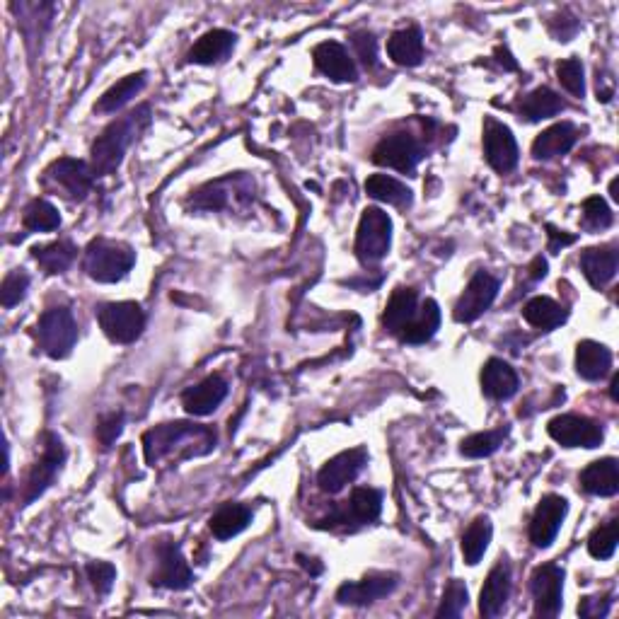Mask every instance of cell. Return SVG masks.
<instances>
[{
  "label": "cell",
  "mask_w": 619,
  "mask_h": 619,
  "mask_svg": "<svg viewBox=\"0 0 619 619\" xmlns=\"http://www.w3.org/2000/svg\"><path fill=\"white\" fill-rule=\"evenodd\" d=\"M566 104L554 90L549 88H537L528 92L525 97H520L518 102V114L525 121H530V124H535V121L549 119V117H557L559 112H564Z\"/></svg>",
  "instance_id": "obj_33"
},
{
  "label": "cell",
  "mask_w": 619,
  "mask_h": 619,
  "mask_svg": "<svg viewBox=\"0 0 619 619\" xmlns=\"http://www.w3.org/2000/svg\"><path fill=\"white\" fill-rule=\"evenodd\" d=\"M295 559H298V564H300V566H303V569H305V571H310V574H312V576H320V574H322V564H315V561H317V559H310V557H305V554H298V557H295Z\"/></svg>",
  "instance_id": "obj_53"
},
{
  "label": "cell",
  "mask_w": 619,
  "mask_h": 619,
  "mask_svg": "<svg viewBox=\"0 0 619 619\" xmlns=\"http://www.w3.org/2000/svg\"><path fill=\"white\" fill-rule=\"evenodd\" d=\"M34 262H37L46 274H63L78 257V247L68 240H56L49 245H37L32 250Z\"/></svg>",
  "instance_id": "obj_36"
},
{
  "label": "cell",
  "mask_w": 619,
  "mask_h": 619,
  "mask_svg": "<svg viewBox=\"0 0 619 619\" xmlns=\"http://www.w3.org/2000/svg\"><path fill=\"white\" fill-rule=\"evenodd\" d=\"M254 199V179L247 175H228L216 182H208L189 199L196 211H221L230 206H245Z\"/></svg>",
  "instance_id": "obj_6"
},
{
  "label": "cell",
  "mask_w": 619,
  "mask_h": 619,
  "mask_svg": "<svg viewBox=\"0 0 619 619\" xmlns=\"http://www.w3.org/2000/svg\"><path fill=\"white\" fill-rule=\"evenodd\" d=\"M155 554H158V569L150 576L153 586L167 590H184L192 586L194 574L187 561H184L182 549H179L177 542L163 540L155 549Z\"/></svg>",
  "instance_id": "obj_16"
},
{
  "label": "cell",
  "mask_w": 619,
  "mask_h": 619,
  "mask_svg": "<svg viewBox=\"0 0 619 619\" xmlns=\"http://www.w3.org/2000/svg\"><path fill=\"white\" fill-rule=\"evenodd\" d=\"M235 34L228 30H211L189 49L187 61L199 63V66H213V63H221L230 56V51L235 49Z\"/></svg>",
  "instance_id": "obj_27"
},
{
  "label": "cell",
  "mask_w": 619,
  "mask_h": 619,
  "mask_svg": "<svg viewBox=\"0 0 619 619\" xmlns=\"http://www.w3.org/2000/svg\"><path fill=\"white\" fill-rule=\"evenodd\" d=\"M506 436H508V428H496V431L474 433V436H467L465 441L460 443V453L465 457H472V460H479V457H489L501 448L503 441H506Z\"/></svg>",
  "instance_id": "obj_40"
},
{
  "label": "cell",
  "mask_w": 619,
  "mask_h": 619,
  "mask_svg": "<svg viewBox=\"0 0 619 619\" xmlns=\"http://www.w3.org/2000/svg\"><path fill=\"white\" fill-rule=\"evenodd\" d=\"M380 511H383V494L378 489L370 487H358L351 494V499L346 501L344 508H334V513L327 520H320V528H327V525H368L373 520H378Z\"/></svg>",
  "instance_id": "obj_17"
},
{
  "label": "cell",
  "mask_w": 619,
  "mask_h": 619,
  "mask_svg": "<svg viewBox=\"0 0 619 619\" xmlns=\"http://www.w3.org/2000/svg\"><path fill=\"white\" fill-rule=\"evenodd\" d=\"M416 310H419V295H416L414 288L404 286L395 288V293H392L390 300H387V308L383 315V325L387 332L399 337L402 329L412 322Z\"/></svg>",
  "instance_id": "obj_29"
},
{
  "label": "cell",
  "mask_w": 619,
  "mask_h": 619,
  "mask_svg": "<svg viewBox=\"0 0 619 619\" xmlns=\"http://www.w3.org/2000/svg\"><path fill=\"white\" fill-rule=\"evenodd\" d=\"M491 535H494V525H491L487 516L477 518L470 528L465 530V535H462V557H465L467 564H479V559H482L484 552L489 549Z\"/></svg>",
  "instance_id": "obj_38"
},
{
  "label": "cell",
  "mask_w": 619,
  "mask_h": 619,
  "mask_svg": "<svg viewBox=\"0 0 619 619\" xmlns=\"http://www.w3.org/2000/svg\"><path fill=\"white\" fill-rule=\"evenodd\" d=\"M351 39H354V46H356L358 56L363 59V63L373 68L375 63H378V42H375V34L373 32H356Z\"/></svg>",
  "instance_id": "obj_48"
},
{
  "label": "cell",
  "mask_w": 619,
  "mask_h": 619,
  "mask_svg": "<svg viewBox=\"0 0 619 619\" xmlns=\"http://www.w3.org/2000/svg\"><path fill=\"white\" fill-rule=\"evenodd\" d=\"M387 54L397 66H419L424 61V34L419 27L392 32V37L387 39Z\"/></svg>",
  "instance_id": "obj_30"
},
{
  "label": "cell",
  "mask_w": 619,
  "mask_h": 619,
  "mask_svg": "<svg viewBox=\"0 0 619 619\" xmlns=\"http://www.w3.org/2000/svg\"><path fill=\"white\" fill-rule=\"evenodd\" d=\"M617 387H619V378L615 375V378H612V387H610V395H612V399H615V402L619 399L617 397Z\"/></svg>",
  "instance_id": "obj_54"
},
{
  "label": "cell",
  "mask_w": 619,
  "mask_h": 619,
  "mask_svg": "<svg viewBox=\"0 0 619 619\" xmlns=\"http://www.w3.org/2000/svg\"><path fill=\"white\" fill-rule=\"evenodd\" d=\"M484 155L499 175H508L518 165V143L513 131L496 119L484 121Z\"/></svg>",
  "instance_id": "obj_14"
},
{
  "label": "cell",
  "mask_w": 619,
  "mask_h": 619,
  "mask_svg": "<svg viewBox=\"0 0 619 619\" xmlns=\"http://www.w3.org/2000/svg\"><path fill=\"white\" fill-rule=\"evenodd\" d=\"M92 182H95L92 167L75 158L54 160V163L46 167L42 177V187L46 192L59 194L61 199L71 201V204L88 199Z\"/></svg>",
  "instance_id": "obj_4"
},
{
  "label": "cell",
  "mask_w": 619,
  "mask_h": 619,
  "mask_svg": "<svg viewBox=\"0 0 619 619\" xmlns=\"http://www.w3.org/2000/svg\"><path fill=\"white\" fill-rule=\"evenodd\" d=\"M547 433L564 448H598L605 433L598 421L578 414H559L547 424Z\"/></svg>",
  "instance_id": "obj_12"
},
{
  "label": "cell",
  "mask_w": 619,
  "mask_h": 619,
  "mask_svg": "<svg viewBox=\"0 0 619 619\" xmlns=\"http://www.w3.org/2000/svg\"><path fill=\"white\" fill-rule=\"evenodd\" d=\"M228 397V383L221 375H208L199 385L189 387L182 395V407L192 416H208L216 412Z\"/></svg>",
  "instance_id": "obj_22"
},
{
  "label": "cell",
  "mask_w": 619,
  "mask_h": 619,
  "mask_svg": "<svg viewBox=\"0 0 619 619\" xmlns=\"http://www.w3.org/2000/svg\"><path fill=\"white\" fill-rule=\"evenodd\" d=\"M366 192L370 199L375 201H383V204L404 208L412 204V192H409L407 187H404L402 182L390 175H373L368 177L366 182Z\"/></svg>",
  "instance_id": "obj_37"
},
{
  "label": "cell",
  "mask_w": 619,
  "mask_h": 619,
  "mask_svg": "<svg viewBox=\"0 0 619 619\" xmlns=\"http://www.w3.org/2000/svg\"><path fill=\"white\" fill-rule=\"evenodd\" d=\"M581 487L593 496H615L619 491V462L615 457L590 462L581 472Z\"/></svg>",
  "instance_id": "obj_28"
},
{
  "label": "cell",
  "mask_w": 619,
  "mask_h": 619,
  "mask_svg": "<svg viewBox=\"0 0 619 619\" xmlns=\"http://www.w3.org/2000/svg\"><path fill=\"white\" fill-rule=\"evenodd\" d=\"M27 288H30V276L22 269L10 271L3 279V286H0V303H3V308H13V305L20 303L27 295Z\"/></svg>",
  "instance_id": "obj_45"
},
{
  "label": "cell",
  "mask_w": 619,
  "mask_h": 619,
  "mask_svg": "<svg viewBox=\"0 0 619 619\" xmlns=\"http://www.w3.org/2000/svg\"><path fill=\"white\" fill-rule=\"evenodd\" d=\"M530 276H532V281L545 279V276H547V262H545V259L535 257V262H532V266H530Z\"/></svg>",
  "instance_id": "obj_52"
},
{
  "label": "cell",
  "mask_w": 619,
  "mask_h": 619,
  "mask_svg": "<svg viewBox=\"0 0 619 619\" xmlns=\"http://www.w3.org/2000/svg\"><path fill=\"white\" fill-rule=\"evenodd\" d=\"M494 56H496V61H499L501 66L506 68V71H516V68H518V63L513 61V56H511V54H508L506 46H499V49L494 51Z\"/></svg>",
  "instance_id": "obj_51"
},
{
  "label": "cell",
  "mask_w": 619,
  "mask_h": 619,
  "mask_svg": "<svg viewBox=\"0 0 619 619\" xmlns=\"http://www.w3.org/2000/svg\"><path fill=\"white\" fill-rule=\"evenodd\" d=\"M146 80H148L146 71L126 75L124 80H119L117 85H112V88L104 92V95L100 97V102L95 104V112H100V114L119 112L126 102H131L138 92L146 88Z\"/></svg>",
  "instance_id": "obj_35"
},
{
  "label": "cell",
  "mask_w": 619,
  "mask_h": 619,
  "mask_svg": "<svg viewBox=\"0 0 619 619\" xmlns=\"http://www.w3.org/2000/svg\"><path fill=\"white\" fill-rule=\"evenodd\" d=\"M578 131L574 124L569 121H561V124L549 126L547 131H542L540 136L532 143V158L535 160H552L559 155H566L571 148L576 146Z\"/></svg>",
  "instance_id": "obj_25"
},
{
  "label": "cell",
  "mask_w": 619,
  "mask_h": 619,
  "mask_svg": "<svg viewBox=\"0 0 619 619\" xmlns=\"http://www.w3.org/2000/svg\"><path fill=\"white\" fill-rule=\"evenodd\" d=\"M612 225V211L610 206L605 204L603 196H590V199L583 201V228L593 230H607Z\"/></svg>",
  "instance_id": "obj_43"
},
{
  "label": "cell",
  "mask_w": 619,
  "mask_h": 619,
  "mask_svg": "<svg viewBox=\"0 0 619 619\" xmlns=\"http://www.w3.org/2000/svg\"><path fill=\"white\" fill-rule=\"evenodd\" d=\"M421 158H424V146L409 131L387 133L383 141L373 148L375 165L390 167V170L404 172V175L414 172Z\"/></svg>",
  "instance_id": "obj_9"
},
{
  "label": "cell",
  "mask_w": 619,
  "mask_h": 619,
  "mask_svg": "<svg viewBox=\"0 0 619 619\" xmlns=\"http://www.w3.org/2000/svg\"><path fill=\"white\" fill-rule=\"evenodd\" d=\"M612 368V351L593 339L578 341L576 346V373L588 383L603 380Z\"/></svg>",
  "instance_id": "obj_24"
},
{
  "label": "cell",
  "mask_w": 619,
  "mask_h": 619,
  "mask_svg": "<svg viewBox=\"0 0 619 619\" xmlns=\"http://www.w3.org/2000/svg\"><path fill=\"white\" fill-rule=\"evenodd\" d=\"M508 595H511V564H508L506 559H501L499 564L489 571L482 595H479V612H482V617H499L501 612L506 610Z\"/></svg>",
  "instance_id": "obj_21"
},
{
  "label": "cell",
  "mask_w": 619,
  "mask_h": 619,
  "mask_svg": "<svg viewBox=\"0 0 619 619\" xmlns=\"http://www.w3.org/2000/svg\"><path fill=\"white\" fill-rule=\"evenodd\" d=\"M133 264H136L133 247L119 240H107V237L92 240L83 259L85 274L97 283H117L126 279Z\"/></svg>",
  "instance_id": "obj_3"
},
{
  "label": "cell",
  "mask_w": 619,
  "mask_h": 619,
  "mask_svg": "<svg viewBox=\"0 0 619 619\" xmlns=\"http://www.w3.org/2000/svg\"><path fill=\"white\" fill-rule=\"evenodd\" d=\"M467 603H470V593H467L465 581H460V578H453V581L448 583V588H445L441 607H438L436 617H460L462 612H465Z\"/></svg>",
  "instance_id": "obj_42"
},
{
  "label": "cell",
  "mask_w": 619,
  "mask_h": 619,
  "mask_svg": "<svg viewBox=\"0 0 619 619\" xmlns=\"http://www.w3.org/2000/svg\"><path fill=\"white\" fill-rule=\"evenodd\" d=\"M547 235H549V250L559 252L561 247H569L576 242V235L564 233V230H557L554 225H547Z\"/></svg>",
  "instance_id": "obj_50"
},
{
  "label": "cell",
  "mask_w": 619,
  "mask_h": 619,
  "mask_svg": "<svg viewBox=\"0 0 619 619\" xmlns=\"http://www.w3.org/2000/svg\"><path fill=\"white\" fill-rule=\"evenodd\" d=\"M368 465V450L366 448H354L344 450L337 457L325 462L320 474H317V484L327 494H339L346 484H351L358 474L363 472V467Z\"/></svg>",
  "instance_id": "obj_18"
},
{
  "label": "cell",
  "mask_w": 619,
  "mask_h": 619,
  "mask_svg": "<svg viewBox=\"0 0 619 619\" xmlns=\"http://www.w3.org/2000/svg\"><path fill=\"white\" fill-rule=\"evenodd\" d=\"M312 59H315L317 71L327 75L334 83H356L358 80V68L354 59H351L349 51L339 42L317 44L315 51H312Z\"/></svg>",
  "instance_id": "obj_20"
},
{
  "label": "cell",
  "mask_w": 619,
  "mask_h": 619,
  "mask_svg": "<svg viewBox=\"0 0 619 619\" xmlns=\"http://www.w3.org/2000/svg\"><path fill=\"white\" fill-rule=\"evenodd\" d=\"M438 327H441V310H438L436 300L428 298L419 305L412 322L402 329L399 339H402L404 344H426V341L436 337Z\"/></svg>",
  "instance_id": "obj_31"
},
{
  "label": "cell",
  "mask_w": 619,
  "mask_h": 619,
  "mask_svg": "<svg viewBox=\"0 0 619 619\" xmlns=\"http://www.w3.org/2000/svg\"><path fill=\"white\" fill-rule=\"evenodd\" d=\"M610 194H612V199H619V194H617V179H612L610 182Z\"/></svg>",
  "instance_id": "obj_55"
},
{
  "label": "cell",
  "mask_w": 619,
  "mask_h": 619,
  "mask_svg": "<svg viewBox=\"0 0 619 619\" xmlns=\"http://www.w3.org/2000/svg\"><path fill=\"white\" fill-rule=\"evenodd\" d=\"M252 523V508L245 503H225L213 513L208 520V528H211L213 537L218 540H230V537L240 535L242 530H247V525Z\"/></svg>",
  "instance_id": "obj_32"
},
{
  "label": "cell",
  "mask_w": 619,
  "mask_h": 619,
  "mask_svg": "<svg viewBox=\"0 0 619 619\" xmlns=\"http://www.w3.org/2000/svg\"><path fill=\"white\" fill-rule=\"evenodd\" d=\"M619 542V520L612 518L605 525L595 528L588 537V552L595 559H610L617 552Z\"/></svg>",
  "instance_id": "obj_41"
},
{
  "label": "cell",
  "mask_w": 619,
  "mask_h": 619,
  "mask_svg": "<svg viewBox=\"0 0 619 619\" xmlns=\"http://www.w3.org/2000/svg\"><path fill=\"white\" fill-rule=\"evenodd\" d=\"M523 317L528 325L542 329V332H549V329H557L559 325H564L569 312H566L564 305H559L557 300L547 298V295H537V298L525 303Z\"/></svg>",
  "instance_id": "obj_34"
},
{
  "label": "cell",
  "mask_w": 619,
  "mask_h": 619,
  "mask_svg": "<svg viewBox=\"0 0 619 619\" xmlns=\"http://www.w3.org/2000/svg\"><path fill=\"white\" fill-rule=\"evenodd\" d=\"M121 431H124V414L114 412V414L102 416V419L97 421L95 436H97V441H100L102 448L109 450L114 445V441H117V438L121 436Z\"/></svg>",
  "instance_id": "obj_47"
},
{
  "label": "cell",
  "mask_w": 619,
  "mask_h": 619,
  "mask_svg": "<svg viewBox=\"0 0 619 619\" xmlns=\"http://www.w3.org/2000/svg\"><path fill=\"white\" fill-rule=\"evenodd\" d=\"M392 245V221L383 208L370 206L363 211L356 233V254L361 264L383 262Z\"/></svg>",
  "instance_id": "obj_7"
},
{
  "label": "cell",
  "mask_w": 619,
  "mask_h": 619,
  "mask_svg": "<svg viewBox=\"0 0 619 619\" xmlns=\"http://www.w3.org/2000/svg\"><path fill=\"white\" fill-rule=\"evenodd\" d=\"M619 254L617 247L603 245V247H588L581 252V271L593 288H605L607 283L617 276Z\"/></svg>",
  "instance_id": "obj_23"
},
{
  "label": "cell",
  "mask_w": 619,
  "mask_h": 619,
  "mask_svg": "<svg viewBox=\"0 0 619 619\" xmlns=\"http://www.w3.org/2000/svg\"><path fill=\"white\" fill-rule=\"evenodd\" d=\"M530 593L535 600V617H557L564 605V569L557 564L537 566L530 576Z\"/></svg>",
  "instance_id": "obj_10"
},
{
  "label": "cell",
  "mask_w": 619,
  "mask_h": 619,
  "mask_svg": "<svg viewBox=\"0 0 619 619\" xmlns=\"http://www.w3.org/2000/svg\"><path fill=\"white\" fill-rule=\"evenodd\" d=\"M216 433L206 426L175 421V424H160L146 431L143 436V453L148 465H158L163 460H187V457L208 455L216 448Z\"/></svg>",
  "instance_id": "obj_1"
},
{
  "label": "cell",
  "mask_w": 619,
  "mask_h": 619,
  "mask_svg": "<svg viewBox=\"0 0 619 619\" xmlns=\"http://www.w3.org/2000/svg\"><path fill=\"white\" fill-rule=\"evenodd\" d=\"M610 595H603V598H583L581 605H578V615L595 619V617H607V612H610Z\"/></svg>",
  "instance_id": "obj_49"
},
{
  "label": "cell",
  "mask_w": 619,
  "mask_h": 619,
  "mask_svg": "<svg viewBox=\"0 0 619 619\" xmlns=\"http://www.w3.org/2000/svg\"><path fill=\"white\" fill-rule=\"evenodd\" d=\"M557 78L566 92L574 97L586 95V78H583V63L578 59H564L557 63Z\"/></svg>",
  "instance_id": "obj_44"
},
{
  "label": "cell",
  "mask_w": 619,
  "mask_h": 619,
  "mask_svg": "<svg viewBox=\"0 0 619 619\" xmlns=\"http://www.w3.org/2000/svg\"><path fill=\"white\" fill-rule=\"evenodd\" d=\"M97 322L114 344H133L146 329V312L138 303H102L97 308Z\"/></svg>",
  "instance_id": "obj_8"
},
{
  "label": "cell",
  "mask_w": 619,
  "mask_h": 619,
  "mask_svg": "<svg viewBox=\"0 0 619 619\" xmlns=\"http://www.w3.org/2000/svg\"><path fill=\"white\" fill-rule=\"evenodd\" d=\"M63 462H66V448H63V441L56 436V433H46L42 457L34 462L30 477H27L25 503L37 501L39 496L56 482V474L61 472Z\"/></svg>",
  "instance_id": "obj_11"
},
{
  "label": "cell",
  "mask_w": 619,
  "mask_h": 619,
  "mask_svg": "<svg viewBox=\"0 0 619 619\" xmlns=\"http://www.w3.org/2000/svg\"><path fill=\"white\" fill-rule=\"evenodd\" d=\"M85 574H88L97 595H109V590L114 588V581H117V569L109 561H92V564L85 566Z\"/></svg>",
  "instance_id": "obj_46"
},
{
  "label": "cell",
  "mask_w": 619,
  "mask_h": 619,
  "mask_svg": "<svg viewBox=\"0 0 619 619\" xmlns=\"http://www.w3.org/2000/svg\"><path fill=\"white\" fill-rule=\"evenodd\" d=\"M482 390L489 399L506 402L518 392V375L501 358H489L482 368Z\"/></svg>",
  "instance_id": "obj_26"
},
{
  "label": "cell",
  "mask_w": 619,
  "mask_h": 619,
  "mask_svg": "<svg viewBox=\"0 0 619 619\" xmlns=\"http://www.w3.org/2000/svg\"><path fill=\"white\" fill-rule=\"evenodd\" d=\"M39 349L49 358H68L71 356L75 341H78V325L73 320V312L68 308H51L39 317L34 327Z\"/></svg>",
  "instance_id": "obj_5"
},
{
  "label": "cell",
  "mask_w": 619,
  "mask_h": 619,
  "mask_svg": "<svg viewBox=\"0 0 619 619\" xmlns=\"http://www.w3.org/2000/svg\"><path fill=\"white\" fill-rule=\"evenodd\" d=\"M22 225H25V230H30V233H49V230L59 228L61 216L54 204H49V201L44 199H34L25 208Z\"/></svg>",
  "instance_id": "obj_39"
},
{
  "label": "cell",
  "mask_w": 619,
  "mask_h": 619,
  "mask_svg": "<svg viewBox=\"0 0 619 619\" xmlns=\"http://www.w3.org/2000/svg\"><path fill=\"white\" fill-rule=\"evenodd\" d=\"M566 513H569V501L564 496L547 494L542 496L537 503L535 513L530 520V542L535 547L545 549L554 542V537L559 535L561 523H564Z\"/></svg>",
  "instance_id": "obj_15"
},
{
  "label": "cell",
  "mask_w": 619,
  "mask_h": 619,
  "mask_svg": "<svg viewBox=\"0 0 619 619\" xmlns=\"http://www.w3.org/2000/svg\"><path fill=\"white\" fill-rule=\"evenodd\" d=\"M499 288H501L499 279H494V276L487 274V271H477V274L472 276V281L467 283L465 293H462L460 300L455 303L453 312L455 322L470 325V322L479 320V317L494 305L496 295H499Z\"/></svg>",
  "instance_id": "obj_13"
},
{
  "label": "cell",
  "mask_w": 619,
  "mask_h": 619,
  "mask_svg": "<svg viewBox=\"0 0 619 619\" xmlns=\"http://www.w3.org/2000/svg\"><path fill=\"white\" fill-rule=\"evenodd\" d=\"M399 576L397 574H380L373 571L361 581H346L344 586L337 590V600L341 605H354V607H366L378 603L380 598L390 595L397 588Z\"/></svg>",
  "instance_id": "obj_19"
},
{
  "label": "cell",
  "mask_w": 619,
  "mask_h": 619,
  "mask_svg": "<svg viewBox=\"0 0 619 619\" xmlns=\"http://www.w3.org/2000/svg\"><path fill=\"white\" fill-rule=\"evenodd\" d=\"M148 124V104H141V107H136L133 112L112 121V124L102 131V136H97V141L92 143V175L107 177L112 175V172H117L119 165L124 163V155L129 153V148L138 141V136L148 129Z\"/></svg>",
  "instance_id": "obj_2"
}]
</instances>
